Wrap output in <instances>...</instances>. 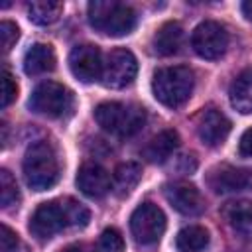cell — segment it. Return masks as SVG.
I'll use <instances>...</instances> for the list:
<instances>
[{"label": "cell", "mask_w": 252, "mask_h": 252, "mask_svg": "<svg viewBox=\"0 0 252 252\" xmlns=\"http://www.w3.org/2000/svg\"><path fill=\"white\" fill-rule=\"evenodd\" d=\"M220 213L226 224L236 232H242V234L252 232V201H246V199L230 201L222 207Z\"/></svg>", "instance_id": "e0dca14e"}, {"label": "cell", "mask_w": 252, "mask_h": 252, "mask_svg": "<svg viewBox=\"0 0 252 252\" xmlns=\"http://www.w3.org/2000/svg\"><path fill=\"white\" fill-rule=\"evenodd\" d=\"M230 120L217 108H207L201 112L197 120V136L201 138L203 144L207 146H219L226 140L230 132Z\"/></svg>", "instance_id": "4fadbf2b"}, {"label": "cell", "mask_w": 252, "mask_h": 252, "mask_svg": "<svg viewBox=\"0 0 252 252\" xmlns=\"http://www.w3.org/2000/svg\"><path fill=\"white\" fill-rule=\"evenodd\" d=\"M61 252H83L79 246H67V248H63Z\"/></svg>", "instance_id": "f546056e"}, {"label": "cell", "mask_w": 252, "mask_h": 252, "mask_svg": "<svg viewBox=\"0 0 252 252\" xmlns=\"http://www.w3.org/2000/svg\"><path fill=\"white\" fill-rule=\"evenodd\" d=\"M181 39H183V28H181V24H177V22H165L154 33L152 45H154V51L158 55L167 57V55L177 53V49L181 45Z\"/></svg>", "instance_id": "ac0fdd59"}, {"label": "cell", "mask_w": 252, "mask_h": 252, "mask_svg": "<svg viewBox=\"0 0 252 252\" xmlns=\"http://www.w3.org/2000/svg\"><path fill=\"white\" fill-rule=\"evenodd\" d=\"M238 152H240V156H244V158H252V128H248V130L240 136Z\"/></svg>", "instance_id": "83f0119b"}, {"label": "cell", "mask_w": 252, "mask_h": 252, "mask_svg": "<svg viewBox=\"0 0 252 252\" xmlns=\"http://www.w3.org/2000/svg\"><path fill=\"white\" fill-rule=\"evenodd\" d=\"M77 187L87 197L98 199V197H104L110 191L112 179H110V173L102 165H98V163H83L79 167V173H77Z\"/></svg>", "instance_id": "5bb4252c"}, {"label": "cell", "mask_w": 252, "mask_h": 252, "mask_svg": "<svg viewBox=\"0 0 252 252\" xmlns=\"http://www.w3.org/2000/svg\"><path fill=\"white\" fill-rule=\"evenodd\" d=\"M163 195H165L167 203L181 215L195 217V215H201L205 209L201 191L191 183H185V181L169 183L163 187Z\"/></svg>", "instance_id": "8fae6325"}, {"label": "cell", "mask_w": 252, "mask_h": 252, "mask_svg": "<svg viewBox=\"0 0 252 252\" xmlns=\"http://www.w3.org/2000/svg\"><path fill=\"white\" fill-rule=\"evenodd\" d=\"M195 53L203 59H220L228 47V33L219 22H201L191 35Z\"/></svg>", "instance_id": "9c48e42d"}, {"label": "cell", "mask_w": 252, "mask_h": 252, "mask_svg": "<svg viewBox=\"0 0 252 252\" xmlns=\"http://www.w3.org/2000/svg\"><path fill=\"white\" fill-rule=\"evenodd\" d=\"M94 120L98 126L116 136H134L146 122V110L136 104L102 102L94 108Z\"/></svg>", "instance_id": "5b68a950"}, {"label": "cell", "mask_w": 252, "mask_h": 252, "mask_svg": "<svg viewBox=\"0 0 252 252\" xmlns=\"http://www.w3.org/2000/svg\"><path fill=\"white\" fill-rule=\"evenodd\" d=\"M89 219H91L89 209L71 197L59 201H47L33 211L30 219V232L39 240H47L67 226H75V228L85 226Z\"/></svg>", "instance_id": "6da1fadb"}, {"label": "cell", "mask_w": 252, "mask_h": 252, "mask_svg": "<svg viewBox=\"0 0 252 252\" xmlns=\"http://www.w3.org/2000/svg\"><path fill=\"white\" fill-rule=\"evenodd\" d=\"M142 179V165L138 161H124L114 169L112 187L118 195H128Z\"/></svg>", "instance_id": "ffe728a7"}, {"label": "cell", "mask_w": 252, "mask_h": 252, "mask_svg": "<svg viewBox=\"0 0 252 252\" xmlns=\"http://www.w3.org/2000/svg\"><path fill=\"white\" fill-rule=\"evenodd\" d=\"M18 37H20V30H18V26H16L14 22L4 20V22L0 24V41H2V51H4V53H8V51L16 45Z\"/></svg>", "instance_id": "484cf974"}, {"label": "cell", "mask_w": 252, "mask_h": 252, "mask_svg": "<svg viewBox=\"0 0 252 252\" xmlns=\"http://www.w3.org/2000/svg\"><path fill=\"white\" fill-rule=\"evenodd\" d=\"M55 69V51L47 43H33L24 55V71L32 77Z\"/></svg>", "instance_id": "2e32d148"}, {"label": "cell", "mask_w": 252, "mask_h": 252, "mask_svg": "<svg viewBox=\"0 0 252 252\" xmlns=\"http://www.w3.org/2000/svg\"><path fill=\"white\" fill-rule=\"evenodd\" d=\"M87 10L91 26L100 33L120 37L136 28V12L128 4L116 0H94Z\"/></svg>", "instance_id": "277c9868"}, {"label": "cell", "mask_w": 252, "mask_h": 252, "mask_svg": "<svg viewBox=\"0 0 252 252\" xmlns=\"http://www.w3.org/2000/svg\"><path fill=\"white\" fill-rule=\"evenodd\" d=\"M24 177L33 191L51 189L59 179V159L49 142H35L24 156Z\"/></svg>", "instance_id": "3957f363"}, {"label": "cell", "mask_w": 252, "mask_h": 252, "mask_svg": "<svg viewBox=\"0 0 252 252\" xmlns=\"http://www.w3.org/2000/svg\"><path fill=\"white\" fill-rule=\"evenodd\" d=\"M228 98L232 108L242 114H252V69H244L230 85Z\"/></svg>", "instance_id": "d6986e66"}, {"label": "cell", "mask_w": 252, "mask_h": 252, "mask_svg": "<svg viewBox=\"0 0 252 252\" xmlns=\"http://www.w3.org/2000/svg\"><path fill=\"white\" fill-rule=\"evenodd\" d=\"M179 146V136L175 130H161L159 134H156L142 150L144 158L152 163H161L167 158H171V154L177 150Z\"/></svg>", "instance_id": "9a60e30c"}, {"label": "cell", "mask_w": 252, "mask_h": 252, "mask_svg": "<svg viewBox=\"0 0 252 252\" xmlns=\"http://www.w3.org/2000/svg\"><path fill=\"white\" fill-rule=\"evenodd\" d=\"M130 232L138 246H154L165 232V215L154 203H142L130 217Z\"/></svg>", "instance_id": "52a82bcc"}, {"label": "cell", "mask_w": 252, "mask_h": 252, "mask_svg": "<svg viewBox=\"0 0 252 252\" xmlns=\"http://www.w3.org/2000/svg\"><path fill=\"white\" fill-rule=\"evenodd\" d=\"M124 238L116 228H104L94 244V252H122Z\"/></svg>", "instance_id": "cb8c5ba5"}, {"label": "cell", "mask_w": 252, "mask_h": 252, "mask_svg": "<svg viewBox=\"0 0 252 252\" xmlns=\"http://www.w3.org/2000/svg\"><path fill=\"white\" fill-rule=\"evenodd\" d=\"M138 73V61L128 49H114L102 63L100 81L108 89H124L134 81Z\"/></svg>", "instance_id": "ba28073f"}, {"label": "cell", "mask_w": 252, "mask_h": 252, "mask_svg": "<svg viewBox=\"0 0 252 252\" xmlns=\"http://www.w3.org/2000/svg\"><path fill=\"white\" fill-rule=\"evenodd\" d=\"M242 14H244V18H246L248 22H252V0L242 2Z\"/></svg>", "instance_id": "f1b7e54d"}, {"label": "cell", "mask_w": 252, "mask_h": 252, "mask_svg": "<svg viewBox=\"0 0 252 252\" xmlns=\"http://www.w3.org/2000/svg\"><path fill=\"white\" fill-rule=\"evenodd\" d=\"M193 87H195V75L189 67L183 65L158 69L152 79V93L156 100L167 108L181 106L191 96Z\"/></svg>", "instance_id": "7a4b0ae2"}, {"label": "cell", "mask_w": 252, "mask_h": 252, "mask_svg": "<svg viewBox=\"0 0 252 252\" xmlns=\"http://www.w3.org/2000/svg\"><path fill=\"white\" fill-rule=\"evenodd\" d=\"M28 104L37 114L49 118H61L73 108V93L61 83L43 81L33 89Z\"/></svg>", "instance_id": "8992f818"}, {"label": "cell", "mask_w": 252, "mask_h": 252, "mask_svg": "<svg viewBox=\"0 0 252 252\" xmlns=\"http://www.w3.org/2000/svg\"><path fill=\"white\" fill-rule=\"evenodd\" d=\"M69 67H71V73L83 83H91L98 79L102 73L100 49L93 43L75 45L69 53Z\"/></svg>", "instance_id": "30bf717a"}, {"label": "cell", "mask_w": 252, "mask_h": 252, "mask_svg": "<svg viewBox=\"0 0 252 252\" xmlns=\"http://www.w3.org/2000/svg\"><path fill=\"white\" fill-rule=\"evenodd\" d=\"M63 12V4L55 0H35L28 4V18L37 26H51L59 20Z\"/></svg>", "instance_id": "44dd1931"}, {"label": "cell", "mask_w": 252, "mask_h": 252, "mask_svg": "<svg viewBox=\"0 0 252 252\" xmlns=\"http://www.w3.org/2000/svg\"><path fill=\"white\" fill-rule=\"evenodd\" d=\"M175 244L181 252H201L209 244V232L199 224H189L177 232Z\"/></svg>", "instance_id": "7402d4cb"}, {"label": "cell", "mask_w": 252, "mask_h": 252, "mask_svg": "<svg viewBox=\"0 0 252 252\" xmlns=\"http://www.w3.org/2000/svg\"><path fill=\"white\" fill-rule=\"evenodd\" d=\"M18 201H20V191H18L16 179L10 175L8 169H2L0 171V203L4 209H8Z\"/></svg>", "instance_id": "603a6c76"}, {"label": "cell", "mask_w": 252, "mask_h": 252, "mask_svg": "<svg viewBox=\"0 0 252 252\" xmlns=\"http://www.w3.org/2000/svg\"><path fill=\"white\" fill-rule=\"evenodd\" d=\"M209 187L215 193H238L252 187V171L232 165H219L209 171Z\"/></svg>", "instance_id": "7c38bea8"}, {"label": "cell", "mask_w": 252, "mask_h": 252, "mask_svg": "<svg viewBox=\"0 0 252 252\" xmlns=\"http://www.w3.org/2000/svg\"><path fill=\"white\" fill-rule=\"evenodd\" d=\"M18 96V85H16V79L10 75L8 69L2 71V108L10 106Z\"/></svg>", "instance_id": "4316f807"}, {"label": "cell", "mask_w": 252, "mask_h": 252, "mask_svg": "<svg viewBox=\"0 0 252 252\" xmlns=\"http://www.w3.org/2000/svg\"><path fill=\"white\" fill-rule=\"evenodd\" d=\"M0 250L2 252H28V246L20 240V236L6 224L0 228Z\"/></svg>", "instance_id": "d4e9b609"}]
</instances>
